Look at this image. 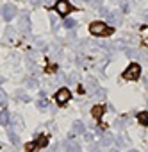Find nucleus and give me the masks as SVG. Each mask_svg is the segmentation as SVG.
<instances>
[{
  "instance_id": "obj_2",
  "label": "nucleus",
  "mask_w": 148,
  "mask_h": 152,
  "mask_svg": "<svg viewBox=\"0 0 148 152\" xmlns=\"http://www.w3.org/2000/svg\"><path fill=\"white\" fill-rule=\"evenodd\" d=\"M139 75H141V66H139L137 63H132V64H128V68L123 72V79H125V81H137Z\"/></svg>"
},
{
  "instance_id": "obj_8",
  "label": "nucleus",
  "mask_w": 148,
  "mask_h": 152,
  "mask_svg": "<svg viewBox=\"0 0 148 152\" xmlns=\"http://www.w3.org/2000/svg\"><path fill=\"white\" fill-rule=\"evenodd\" d=\"M7 120H9L7 111H2V113H0V124H7Z\"/></svg>"
},
{
  "instance_id": "obj_3",
  "label": "nucleus",
  "mask_w": 148,
  "mask_h": 152,
  "mask_svg": "<svg viewBox=\"0 0 148 152\" xmlns=\"http://www.w3.org/2000/svg\"><path fill=\"white\" fill-rule=\"evenodd\" d=\"M55 13L57 15H61V16H66L70 11H71V6H70V2H66V0H59V2L55 4Z\"/></svg>"
},
{
  "instance_id": "obj_9",
  "label": "nucleus",
  "mask_w": 148,
  "mask_h": 152,
  "mask_svg": "<svg viewBox=\"0 0 148 152\" xmlns=\"http://www.w3.org/2000/svg\"><path fill=\"white\" fill-rule=\"evenodd\" d=\"M36 150V145H34V141H29L27 145H25V152H34Z\"/></svg>"
},
{
  "instance_id": "obj_4",
  "label": "nucleus",
  "mask_w": 148,
  "mask_h": 152,
  "mask_svg": "<svg viewBox=\"0 0 148 152\" xmlns=\"http://www.w3.org/2000/svg\"><path fill=\"white\" fill-rule=\"evenodd\" d=\"M70 97H71V93H70L68 88H61V90H57V93H55L57 104H66V102L70 100Z\"/></svg>"
},
{
  "instance_id": "obj_10",
  "label": "nucleus",
  "mask_w": 148,
  "mask_h": 152,
  "mask_svg": "<svg viewBox=\"0 0 148 152\" xmlns=\"http://www.w3.org/2000/svg\"><path fill=\"white\" fill-rule=\"evenodd\" d=\"M73 25H75V22H73V20H66V22H64V27H68V29L73 27Z\"/></svg>"
},
{
  "instance_id": "obj_5",
  "label": "nucleus",
  "mask_w": 148,
  "mask_h": 152,
  "mask_svg": "<svg viewBox=\"0 0 148 152\" xmlns=\"http://www.w3.org/2000/svg\"><path fill=\"white\" fill-rule=\"evenodd\" d=\"M104 113H105V106H102V104H96V106L91 109V115H93V118H100Z\"/></svg>"
},
{
  "instance_id": "obj_7",
  "label": "nucleus",
  "mask_w": 148,
  "mask_h": 152,
  "mask_svg": "<svg viewBox=\"0 0 148 152\" xmlns=\"http://www.w3.org/2000/svg\"><path fill=\"white\" fill-rule=\"evenodd\" d=\"M137 122H139L141 125H148V111L137 113Z\"/></svg>"
},
{
  "instance_id": "obj_1",
  "label": "nucleus",
  "mask_w": 148,
  "mask_h": 152,
  "mask_svg": "<svg viewBox=\"0 0 148 152\" xmlns=\"http://www.w3.org/2000/svg\"><path fill=\"white\" fill-rule=\"evenodd\" d=\"M89 32L93 36H109V34H112V29H109L104 22H93L89 25Z\"/></svg>"
},
{
  "instance_id": "obj_6",
  "label": "nucleus",
  "mask_w": 148,
  "mask_h": 152,
  "mask_svg": "<svg viewBox=\"0 0 148 152\" xmlns=\"http://www.w3.org/2000/svg\"><path fill=\"white\" fill-rule=\"evenodd\" d=\"M34 145H36V148H43V147H46V145H48V136H45V134L38 136L36 141H34Z\"/></svg>"
},
{
  "instance_id": "obj_11",
  "label": "nucleus",
  "mask_w": 148,
  "mask_h": 152,
  "mask_svg": "<svg viewBox=\"0 0 148 152\" xmlns=\"http://www.w3.org/2000/svg\"><path fill=\"white\" fill-rule=\"evenodd\" d=\"M11 16H13V11H11V7H6V18L9 20Z\"/></svg>"
}]
</instances>
